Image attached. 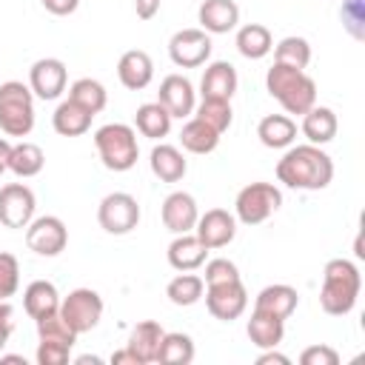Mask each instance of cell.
Here are the masks:
<instances>
[{"label": "cell", "instance_id": "obj_15", "mask_svg": "<svg viewBox=\"0 0 365 365\" xmlns=\"http://www.w3.org/2000/svg\"><path fill=\"white\" fill-rule=\"evenodd\" d=\"M157 103L165 106V111L171 114V120L191 117V114H194V106H197V94H194L191 80L182 77V74H168V77H163L160 91H157Z\"/></svg>", "mask_w": 365, "mask_h": 365}, {"label": "cell", "instance_id": "obj_24", "mask_svg": "<svg viewBox=\"0 0 365 365\" xmlns=\"http://www.w3.org/2000/svg\"><path fill=\"white\" fill-rule=\"evenodd\" d=\"M23 308L34 322L48 317V314H54V311H60V294H57L54 282H48V279L29 282L26 291H23Z\"/></svg>", "mask_w": 365, "mask_h": 365}, {"label": "cell", "instance_id": "obj_39", "mask_svg": "<svg viewBox=\"0 0 365 365\" xmlns=\"http://www.w3.org/2000/svg\"><path fill=\"white\" fill-rule=\"evenodd\" d=\"M20 288V262L14 254L0 251V299L14 297Z\"/></svg>", "mask_w": 365, "mask_h": 365}, {"label": "cell", "instance_id": "obj_3", "mask_svg": "<svg viewBox=\"0 0 365 365\" xmlns=\"http://www.w3.org/2000/svg\"><path fill=\"white\" fill-rule=\"evenodd\" d=\"M265 88L268 94L288 111V114H305L311 106H317V83L308 77L302 68L274 63L265 74Z\"/></svg>", "mask_w": 365, "mask_h": 365}, {"label": "cell", "instance_id": "obj_42", "mask_svg": "<svg viewBox=\"0 0 365 365\" xmlns=\"http://www.w3.org/2000/svg\"><path fill=\"white\" fill-rule=\"evenodd\" d=\"M68 356H71V348L63 342H51V339H40L37 354H34L37 365H66Z\"/></svg>", "mask_w": 365, "mask_h": 365}, {"label": "cell", "instance_id": "obj_25", "mask_svg": "<svg viewBox=\"0 0 365 365\" xmlns=\"http://www.w3.org/2000/svg\"><path fill=\"white\" fill-rule=\"evenodd\" d=\"M245 334H248L251 345H257L259 351L277 348V345L282 342V336H285V319H277V317H271V314L254 308V311H251V319H248V325H245Z\"/></svg>", "mask_w": 365, "mask_h": 365}, {"label": "cell", "instance_id": "obj_30", "mask_svg": "<svg viewBox=\"0 0 365 365\" xmlns=\"http://www.w3.org/2000/svg\"><path fill=\"white\" fill-rule=\"evenodd\" d=\"M46 165V154L37 143H29V140H20L17 145H11L9 151V171L29 180V177H37Z\"/></svg>", "mask_w": 365, "mask_h": 365}, {"label": "cell", "instance_id": "obj_48", "mask_svg": "<svg viewBox=\"0 0 365 365\" xmlns=\"http://www.w3.org/2000/svg\"><path fill=\"white\" fill-rule=\"evenodd\" d=\"M111 362H114V365H140V359H137V356H134L128 348L114 351V354H111Z\"/></svg>", "mask_w": 365, "mask_h": 365}, {"label": "cell", "instance_id": "obj_37", "mask_svg": "<svg viewBox=\"0 0 365 365\" xmlns=\"http://www.w3.org/2000/svg\"><path fill=\"white\" fill-rule=\"evenodd\" d=\"M271 51H274V63H285V66H294L302 71L311 63V43L305 37H297V34L282 37Z\"/></svg>", "mask_w": 365, "mask_h": 365}, {"label": "cell", "instance_id": "obj_27", "mask_svg": "<svg viewBox=\"0 0 365 365\" xmlns=\"http://www.w3.org/2000/svg\"><path fill=\"white\" fill-rule=\"evenodd\" d=\"M257 137L265 148H288L297 140V123L288 114H265L257 125Z\"/></svg>", "mask_w": 365, "mask_h": 365}, {"label": "cell", "instance_id": "obj_46", "mask_svg": "<svg viewBox=\"0 0 365 365\" xmlns=\"http://www.w3.org/2000/svg\"><path fill=\"white\" fill-rule=\"evenodd\" d=\"M160 3L163 0H134V11H137L140 20H151L160 11Z\"/></svg>", "mask_w": 365, "mask_h": 365}, {"label": "cell", "instance_id": "obj_16", "mask_svg": "<svg viewBox=\"0 0 365 365\" xmlns=\"http://www.w3.org/2000/svg\"><path fill=\"white\" fill-rule=\"evenodd\" d=\"M160 217H163V225H165L171 234H188V231H194V225H197L200 208H197V200H194L188 191H171V194L163 200Z\"/></svg>", "mask_w": 365, "mask_h": 365}, {"label": "cell", "instance_id": "obj_9", "mask_svg": "<svg viewBox=\"0 0 365 365\" xmlns=\"http://www.w3.org/2000/svg\"><path fill=\"white\" fill-rule=\"evenodd\" d=\"M211 34L202 29H180L168 40V57L180 68H197L211 57Z\"/></svg>", "mask_w": 365, "mask_h": 365}, {"label": "cell", "instance_id": "obj_36", "mask_svg": "<svg viewBox=\"0 0 365 365\" xmlns=\"http://www.w3.org/2000/svg\"><path fill=\"white\" fill-rule=\"evenodd\" d=\"M194 117L202 120L205 125H211L217 134H225L234 123V111H231V100H211L202 97L200 106H194Z\"/></svg>", "mask_w": 365, "mask_h": 365}, {"label": "cell", "instance_id": "obj_41", "mask_svg": "<svg viewBox=\"0 0 365 365\" xmlns=\"http://www.w3.org/2000/svg\"><path fill=\"white\" fill-rule=\"evenodd\" d=\"M342 23L351 31V37L362 40L365 37V6L362 0H342Z\"/></svg>", "mask_w": 365, "mask_h": 365}, {"label": "cell", "instance_id": "obj_23", "mask_svg": "<svg viewBox=\"0 0 365 365\" xmlns=\"http://www.w3.org/2000/svg\"><path fill=\"white\" fill-rule=\"evenodd\" d=\"M297 305H299L297 288L282 285V282L265 285V288L257 294V299H254V308H257V311H265V314H271V317H277V319H288V317L297 311Z\"/></svg>", "mask_w": 365, "mask_h": 365}, {"label": "cell", "instance_id": "obj_33", "mask_svg": "<svg viewBox=\"0 0 365 365\" xmlns=\"http://www.w3.org/2000/svg\"><path fill=\"white\" fill-rule=\"evenodd\" d=\"M157 362L163 365H188L194 362V339L182 331H165L160 351H157Z\"/></svg>", "mask_w": 365, "mask_h": 365}, {"label": "cell", "instance_id": "obj_28", "mask_svg": "<svg viewBox=\"0 0 365 365\" xmlns=\"http://www.w3.org/2000/svg\"><path fill=\"white\" fill-rule=\"evenodd\" d=\"M234 43H237V51L245 60H262L274 48V37H271L268 26H262V23H245V26H240Z\"/></svg>", "mask_w": 365, "mask_h": 365}, {"label": "cell", "instance_id": "obj_14", "mask_svg": "<svg viewBox=\"0 0 365 365\" xmlns=\"http://www.w3.org/2000/svg\"><path fill=\"white\" fill-rule=\"evenodd\" d=\"M194 234H197V240H200L208 251L225 248V245L237 237V217L228 214L225 208H208L205 214L197 217Z\"/></svg>", "mask_w": 365, "mask_h": 365}, {"label": "cell", "instance_id": "obj_10", "mask_svg": "<svg viewBox=\"0 0 365 365\" xmlns=\"http://www.w3.org/2000/svg\"><path fill=\"white\" fill-rule=\"evenodd\" d=\"M26 245L37 257H57L68 245V228L60 217L46 214L26 225Z\"/></svg>", "mask_w": 365, "mask_h": 365}, {"label": "cell", "instance_id": "obj_34", "mask_svg": "<svg viewBox=\"0 0 365 365\" xmlns=\"http://www.w3.org/2000/svg\"><path fill=\"white\" fill-rule=\"evenodd\" d=\"M202 291H205V282L200 274H191V271H180L168 285H165V297L174 302V305H194L202 299Z\"/></svg>", "mask_w": 365, "mask_h": 365}, {"label": "cell", "instance_id": "obj_40", "mask_svg": "<svg viewBox=\"0 0 365 365\" xmlns=\"http://www.w3.org/2000/svg\"><path fill=\"white\" fill-rule=\"evenodd\" d=\"M202 265H205V277H202V282H205V285H217V282L240 279V268H237L231 259H225V257L208 259V262H202Z\"/></svg>", "mask_w": 365, "mask_h": 365}, {"label": "cell", "instance_id": "obj_1", "mask_svg": "<svg viewBox=\"0 0 365 365\" xmlns=\"http://www.w3.org/2000/svg\"><path fill=\"white\" fill-rule=\"evenodd\" d=\"M277 180L297 191H322L334 180V160L319 145H288L277 163Z\"/></svg>", "mask_w": 365, "mask_h": 365}, {"label": "cell", "instance_id": "obj_51", "mask_svg": "<svg viewBox=\"0 0 365 365\" xmlns=\"http://www.w3.org/2000/svg\"><path fill=\"white\" fill-rule=\"evenodd\" d=\"M0 362H14V365H26V359H23V356H17V354H6V356H0Z\"/></svg>", "mask_w": 365, "mask_h": 365}, {"label": "cell", "instance_id": "obj_22", "mask_svg": "<svg viewBox=\"0 0 365 365\" xmlns=\"http://www.w3.org/2000/svg\"><path fill=\"white\" fill-rule=\"evenodd\" d=\"M148 165H151V174L163 182H180L188 171V163H185L182 151L177 145H168V143H160V145L151 148Z\"/></svg>", "mask_w": 365, "mask_h": 365}, {"label": "cell", "instance_id": "obj_12", "mask_svg": "<svg viewBox=\"0 0 365 365\" xmlns=\"http://www.w3.org/2000/svg\"><path fill=\"white\" fill-rule=\"evenodd\" d=\"M34 191L23 182H9L0 188V225L6 228H26L34 220Z\"/></svg>", "mask_w": 365, "mask_h": 365}, {"label": "cell", "instance_id": "obj_35", "mask_svg": "<svg viewBox=\"0 0 365 365\" xmlns=\"http://www.w3.org/2000/svg\"><path fill=\"white\" fill-rule=\"evenodd\" d=\"M68 100H74L77 106H83V108L91 111V114H100V111L106 108V103H108V91H106V86H103L100 80L80 77V80L71 83Z\"/></svg>", "mask_w": 365, "mask_h": 365}, {"label": "cell", "instance_id": "obj_19", "mask_svg": "<svg viewBox=\"0 0 365 365\" xmlns=\"http://www.w3.org/2000/svg\"><path fill=\"white\" fill-rule=\"evenodd\" d=\"M237 68L228 60H214L205 66V74L200 80V94L211 100H231L237 91Z\"/></svg>", "mask_w": 365, "mask_h": 365}, {"label": "cell", "instance_id": "obj_43", "mask_svg": "<svg viewBox=\"0 0 365 365\" xmlns=\"http://www.w3.org/2000/svg\"><path fill=\"white\" fill-rule=\"evenodd\" d=\"M299 362L302 365H336L339 362V354L331 345H308L299 354Z\"/></svg>", "mask_w": 365, "mask_h": 365}, {"label": "cell", "instance_id": "obj_18", "mask_svg": "<svg viewBox=\"0 0 365 365\" xmlns=\"http://www.w3.org/2000/svg\"><path fill=\"white\" fill-rule=\"evenodd\" d=\"M117 77L128 91H143L154 80V63H151L148 51H143V48L125 51L117 63Z\"/></svg>", "mask_w": 365, "mask_h": 365}, {"label": "cell", "instance_id": "obj_45", "mask_svg": "<svg viewBox=\"0 0 365 365\" xmlns=\"http://www.w3.org/2000/svg\"><path fill=\"white\" fill-rule=\"evenodd\" d=\"M40 3H43V9H46L48 14H57V17L74 14L77 6H80V0H40Z\"/></svg>", "mask_w": 365, "mask_h": 365}, {"label": "cell", "instance_id": "obj_32", "mask_svg": "<svg viewBox=\"0 0 365 365\" xmlns=\"http://www.w3.org/2000/svg\"><path fill=\"white\" fill-rule=\"evenodd\" d=\"M220 137H222V134H217L211 125H205V123L197 120V117H191V120L182 125V131H180V143H182V148L191 151V154H211V151L220 145Z\"/></svg>", "mask_w": 365, "mask_h": 365}, {"label": "cell", "instance_id": "obj_13", "mask_svg": "<svg viewBox=\"0 0 365 365\" xmlns=\"http://www.w3.org/2000/svg\"><path fill=\"white\" fill-rule=\"evenodd\" d=\"M68 83V68L57 57H40L29 68V88L40 100H57L66 91Z\"/></svg>", "mask_w": 365, "mask_h": 365}, {"label": "cell", "instance_id": "obj_31", "mask_svg": "<svg viewBox=\"0 0 365 365\" xmlns=\"http://www.w3.org/2000/svg\"><path fill=\"white\" fill-rule=\"evenodd\" d=\"M134 125H137V131H140L143 137H148V140H163V137H168V131H171V114H168L165 106H160L157 100H154V103H143V106L137 108V114H134Z\"/></svg>", "mask_w": 365, "mask_h": 365}, {"label": "cell", "instance_id": "obj_8", "mask_svg": "<svg viewBox=\"0 0 365 365\" xmlns=\"http://www.w3.org/2000/svg\"><path fill=\"white\" fill-rule=\"evenodd\" d=\"M97 222L106 234H114V237L131 234L140 225V202L125 191L106 194L97 205Z\"/></svg>", "mask_w": 365, "mask_h": 365}, {"label": "cell", "instance_id": "obj_44", "mask_svg": "<svg viewBox=\"0 0 365 365\" xmlns=\"http://www.w3.org/2000/svg\"><path fill=\"white\" fill-rule=\"evenodd\" d=\"M11 331H14V308L9 305V299H0V351L6 348Z\"/></svg>", "mask_w": 365, "mask_h": 365}, {"label": "cell", "instance_id": "obj_49", "mask_svg": "<svg viewBox=\"0 0 365 365\" xmlns=\"http://www.w3.org/2000/svg\"><path fill=\"white\" fill-rule=\"evenodd\" d=\"M9 151H11V143L6 137H0V177H3V171H9Z\"/></svg>", "mask_w": 365, "mask_h": 365}, {"label": "cell", "instance_id": "obj_38", "mask_svg": "<svg viewBox=\"0 0 365 365\" xmlns=\"http://www.w3.org/2000/svg\"><path fill=\"white\" fill-rule=\"evenodd\" d=\"M37 336L40 339H51V342H63L68 348H74V342H77V334L68 328V322L60 317V311L37 319Z\"/></svg>", "mask_w": 365, "mask_h": 365}, {"label": "cell", "instance_id": "obj_11", "mask_svg": "<svg viewBox=\"0 0 365 365\" xmlns=\"http://www.w3.org/2000/svg\"><path fill=\"white\" fill-rule=\"evenodd\" d=\"M205 308H208L211 317H217L222 322L240 319L245 314V308H248V291H245L242 279L205 285Z\"/></svg>", "mask_w": 365, "mask_h": 365}, {"label": "cell", "instance_id": "obj_17", "mask_svg": "<svg viewBox=\"0 0 365 365\" xmlns=\"http://www.w3.org/2000/svg\"><path fill=\"white\" fill-rule=\"evenodd\" d=\"M197 20L200 29L208 34H228L240 23V6L234 0H202Z\"/></svg>", "mask_w": 365, "mask_h": 365}, {"label": "cell", "instance_id": "obj_50", "mask_svg": "<svg viewBox=\"0 0 365 365\" xmlns=\"http://www.w3.org/2000/svg\"><path fill=\"white\" fill-rule=\"evenodd\" d=\"M74 362H77V365H88V362H91V365H100L103 359H100V356H94V354H83V356H77Z\"/></svg>", "mask_w": 365, "mask_h": 365}, {"label": "cell", "instance_id": "obj_26", "mask_svg": "<svg viewBox=\"0 0 365 365\" xmlns=\"http://www.w3.org/2000/svg\"><path fill=\"white\" fill-rule=\"evenodd\" d=\"M336 128H339L336 114H334V108H328V106H311V108L302 114V134L308 137L311 145H325V143H331V140L336 137Z\"/></svg>", "mask_w": 365, "mask_h": 365}, {"label": "cell", "instance_id": "obj_29", "mask_svg": "<svg viewBox=\"0 0 365 365\" xmlns=\"http://www.w3.org/2000/svg\"><path fill=\"white\" fill-rule=\"evenodd\" d=\"M91 111H86L83 106H77L74 100H63L54 114H51V125L60 137H80L91 128Z\"/></svg>", "mask_w": 365, "mask_h": 365}, {"label": "cell", "instance_id": "obj_2", "mask_svg": "<svg viewBox=\"0 0 365 365\" xmlns=\"http://www.w3.org/2000/svg\"><path fill=\"white\" fill-rule=\"evenodd\" d=\"M362 291V274L351 259H328L322 271V288H319V305L331 317H345L354 311Z\"/></svg>", "mask_w": 365, "mask_h": 365}, {"label": "cell", "instance_id": "obj_47", "mask_svg": "<svg viewBox=\"0 0 365 365\" xmlns=\"http://www.w3.org/2000/svg\"><path fill=\"white\" fill-rule=\"evenodd\" d=\"M291 359L285 356V354H279V351H274V348H265L259 356H257V365H288Z\"/></svg>", "mask_w": 365, "mask_h": 365}, {"label": "cell", "instance_id": "obj_6", "mask_svg": "<svg viewBox=\"0 0 365 365\" xmlns=\"http://www.w3.org/2000/svg\"><path fill=\"white\" fill-rule=\"evenodd\" d=\"M282 205V191L274 182H248L234 200V217L242 225H259Z\"/></svg>", "mask_w": 365, "mask_h": 365}, {"label": "cell", "instance_id": "obj_7", "mask_svg": "<svg viewBox=\"0 0 365 365\" xmlns=\"http://www.w3.org/2000/svg\"><path fill=\"white\" fill-rule=\"evenodd\" d=\"M103 297L94 288H74L68 297L60 299V317L68 322V328L80 336L86 331H94L103 319Z\"/></svg>", "mask_w": 365, "mask_h": 365}, {"label": "cell", "instance_id": "obj_21", "mask_svg": "<svg viewBox=\"0 0 365 365\" xmlns=\"http://www.w3.org/2000/svg\"><path fill=\"white\" fill-rule=\"evenodd\" d=\"M163 325L154 322V319H143L131 328L128 334V342L125 348L140 359V365H148V362H157V351H160V342H163Z\"/></svg>", "mask_w": 365, "mask_h": 365}, {"label": "cell", "instance_id": "obj_20", "mask_svg": "<svg viewBox=\"0 0 365 365\" xmlns=\"http://www.w3.org/2000/svg\"><path fill=\"white\" fill-rule=\"evenodd\" d=\"M165 257H168V265H171L174 271H197V268L205 262L208 248L197 240L194 231H188V234H174V240H171Z\"/></svg>", "mask_w": 365, "mask_h": 365}, {"label": "cell", "instance_id": "obj_5", "mask_svg": "<svg viewBox=\"0 0 365 365\" xmlns=\"http://www.w3.org/2000/svg\"><path fill=\"white\" fill-rule=\"evenodd\" d=\"M34 128V94L20 80L0 83V131L6 137H29Z\"/></svg>", "mask_w": 365, "mask_h": 365}, {"label": "cell", "instance_id": "obj_4", "mask_svg": "<svg viewBox=\"0 0 365 365\" xmlns=\"http://www.w3.org/2000/svg\"><path fill=\"white\" fill-rule=\"evenodd\" d=\"M94 145L108 171H131L140 157L137 131L125 123H106L94 131Z\"/></svg>", "mask_w": 365, "mask_h": 365}]
</instances>
